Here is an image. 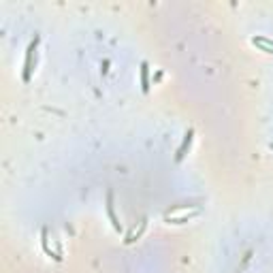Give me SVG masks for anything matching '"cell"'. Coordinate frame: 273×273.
<instances>
[{
    "label": "cell",
    "mask_w": 273,
    "mask_h": 273,
    "mask_svg": "<svg viewBox=\"0 0 273 273\" xmlns=\"http://www.w3.org/2000/svg\"><path fill=\"white\" fill-rule=\"evenodd\" d=\"M201 213H203V207L198 203H184V205H175L171 207L167 213H164V222L167 224H175V227H180V224H186V222H192L194 218H198Z\"/></svg>",
    "instance_id": "obj_1"
},
{
    "label": "cell",
    "mask_w": 273,
    "mask_h": 273,
    "mask_svg": "<svg viewBox=\"0 0 273 273\" xmlns=\"http://www.w3.org/2000/svg\"><path fill=\"white\" fill-rule=\"evenodd\" d=\"M39 37H34L26 49V60H23V70H21V79L23 84H28L32 79V73H34V66H37V52H39Z\"/></svg>",
    "instance_id": "obj_2"
},
{
    "label": "cell",
    "mask_w": 273,
    "mask_h": 273,
    "mask_svg": "<svg viewBox=\"0 0 273 273\" xmlns=\"http://www.w3.org/2000/svg\"><path fill=\"white\" fill-rule=\"evenodd\" d=\"M192 141H194V128H188V133L184 135L182 145L177 147V152H175V162H182V160L188 156L190 147H192Z\"/></svg>",
    "instance_id": "obj_3"
},
{
    "label": "cell",
    "mask_w": 273,
    "mask_h": 273,
    "mask_svg": "<svg viewBox=\"0 0 273 273\" xmlns=\"http://www.w3.org/2000/svg\"><path fill=\"white\" fill-rule=\"evenodd\" d=\"M105 209H107V216H109V222H111L113 231L122 233V222L117 220V216H115V203H113V192H111V190L107 192V205H105Z\"/></svg>",
    "instance_id": "obj_4"
},
{
    "label": "cell",
    "mask_w": 273,
    "mask_h": 273,
    "mask_svg": "<svg viewBox=\"0 0 273 273\" xmlns=\"http://www.w3.org/2000/svg\"><path fill=\"white\" fill-rule=\"evenodd\" d=\"M145 229H147V218H141L133 229H130V233L126 235V239H124V243L126 245H133L135 241H139L141 237H143V233H145Z\"/></svg>",
    "instance_id": "obj_5"
},
{
    "label": "cell",
    "mask_w": 273,
    "mask_h": 273,
    "mask_svg": "<svg viewBox=\"0 0 273 273\" xmlns=\"http://www.w3.org/2000/svg\"><path fill=\"white\" fill-rule=\"evenodd\" d=\"M41 245H43V252L49 256V258H54L56 263H60V260H62L60 252L54 250V247L49 245V229H43V231H41Z\"/></svg>",
    "instance_id": "obj_6"
},
{
    "label": "cell",
    "mask_w": 273,
    "mask_h": 273,
    "mask_svg": "<svg viewBox=\"0 0 273 273\" xmlns=\"http://www.w3.org/2000/svg\"><path fill=\"white\" fill-rule=\"evenodd\" d=\"M252 45L256 47L258 52H265V54L273 56V39H269V37H260V34H256V37H252Z\"/></svg>",
    "instance_id": "obj_7"
},
{
    "label": "cell",
    "mask_w": 273,
    "mask_h": 273,
    "mask_svg": "<svg viewBox=\"0 0 273 273\" xmlns=\"http://www.w3.org/2000/svg\"><path fill=\"white\" fill-rule=\"evenodd\" d=\"M141 70V90H143V94H147L150 92V88H152V84H150V64L147 62H141V66H139Z\"/></svg>",
    "instance_id": "obj_8"
}]
</instances>
